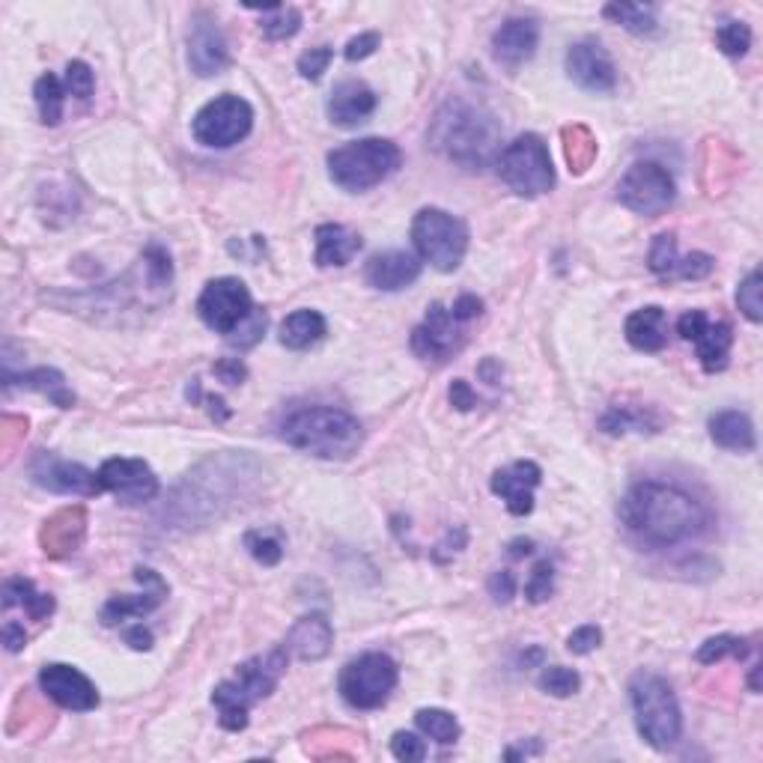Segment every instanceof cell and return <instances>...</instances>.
I'll use <instances>...</instances> for the list:
<instances>
[{
    "label": "cell",
    "mask_w": 763,
    "mask_h": 763,
    "mask_svg": "<svg viewBox=\"0 0 763 763\" xmlns=\"http://www.w3.org/2000/svg\"><path fill=\"white\" fill-rule=\"evenodd\" d=\"M263 477L265 466H260L254 456H209L176 487L168 510H164V520L182 525V528L221 520L224 513L242 508L244 499L254 496Z\"/></svg>",
    "instance_id": "cell-1"
},
{
    "label": "cell",
    "mask_w": 763,
    "mask_h": 763,
    "mask_svg": "<svg viewBox=\"0 0 763 763\" xmlns=\"http://www.w3.org/2000/svg\"><path fill=\"white\" fill-rule=\"evenodd\" d=\"M620 522L647 546H680L710 528V510L674 483L645 480L620 501Z\"/></svg>",
    "instance_id": "cell-2"
},
{
    "label": "cell",
    "mask_w": 763,
    "mask_h": 763,
    "mask_svg": "<svg viewBox=\"0 0 763 763\" xmlns=\"http://www.w3.org/2000/svg\"><path fill=\"white\" fill-rule=\"evenodd\" d=\"M430 144L447 161L463 168H487L499 159L501 126L487 107L471 105L466 99H451L430 126Z\"/></svg>",
    "instance_id": "cell-3"
},
{
    "label": "cell",
    "mask_w": 763,
    "mask_h": 763,
    "mask_svg": "<svg viewBox=\"0 0 763 763\" xmlns=\"http://www.w3.org/2000/svg\"><path fill=\"white\" fill-rule=\"evenodd\" d=\"M281 439L289 447L319 456V459H350L352 454H358L364 430H361L358 418H352L343 409L310 406V409L286 414V421L281 424Z\"/></svg>",
    "instance_id": "cell-4"
},
{
    "label": "cell",
    "mask_w": 763,
    "mask_h": 763,
    "mask_svg": "<svg viewBox=\"0 0 763 763\" xmlns=\"http://www.w3.org/2000/svg\"><path fill=\"white\" fill-rule=\"evenodd\" d=\"M286 647H277L265 657H254L236 668L234 680H224L213 692V704L218 707V721L224 731H244L248 710L254 701L269 698L277 690V680L286 671Z\"/></svg>",
    "instance_id": "cell-5"
},
{
    "label": "cell",
    "mask_w": 763,
    "mask_h": 763,
    "mask_svg": "<svg viewBox=\"0 0 763 763\" xmlns=\"http://www.w3.org/2000/svg\"><path fill=\"white\" fill-rule=\"evenodd\" d=\"M629 698L636 713V728L647 745L657 752L674 749L683 737V713H680L677 695L668 686L665 677L638 671L629 683Z\"/></svg>",
    "instance_id": "cell-6"
},
{
    "label": "cell",
    "mask_w": 763,
    "mask_h": 763,
    "mask_svg": "<svg viewBox=\"0 0 763 763\" xmlns=\"http://www.w3.org/2000/svg\"><path fill=\"white\" fill-rule=\"evenodd\" d=\"M403 152L394 140L364 138L329 152V176L343 191H371L397 173Z\"/></svg>",
    "instance_id": "cell-7"
},
{
    "label": "cell",
    "mask_w": 763,
    "mask_h": 763,
    "mask_svg": "<svg viewBox=\"0 0 763 763\" xmlns=\"http://www.w3.org/2000/svg\"><path fill=\"white\" fill-rule=\"evenodd\" d=\"M412 244L418 257L439 272H456L468 251V227L456 215L426 206L414 215Z\"/></svg>",
    "instance_id": "cell-8"
},
{
    "label": "cell",
    "mask_w": 763,
    "mask_h": 763,
    "mask_svg": "<svg viewBox=\"0 0 763 763\" xmlns=\"http://www.w3.org/2000/svg\"><path fill=\"white\" fill-rule=\"evenodd\" d=\"M499 176L522 197H540L555 185V168H551L549 147L540 135H520V138L501 149L496 159Z\"/></svg>",
    "instance_id": "cell-9"
},
{
    "label": "cell",
    "mask_w": 763,
    "mask_h": 763,
    "mask_svg": "<svg viewBox=\"0 0 763 763\" xmlns=\"http://www.w3.org/2000/svg\"><path fill=\"white\" fill-rule=\"evenodd\" d=\"M400 680V668L385 653H361L340 671V695L355 710H376L391 698Z\"/></svg>",
    "instance_id": "cell-10"
},
{
    "label": "cell",
    "mask_w": 763,
    "mask_h": 763,
    "mask_svg": "<svg viewBox=\"0 0 763 763\" xmlns=\"http://www.w3.org/2000/svg\"><path fill=\"white\" fill-rule=\"evenodd\" d=\"M251 126H254V107L234 93L215 95L213 102H206L191 119V132L197 144L213 149L234 147L248 138Z\"/></svg>",
    "instance_id": "cell-11"
},
{
    "label": "cell",
    "mask_w": 763,
    "mask_h": 763,
    "mask_svg": "<svg viewBox=\"0 0 763 763\" xmlns=\"http://www.w3.org/2000/svg\"><path fill=\"white\" fill-rule=\"evenodd\" d=\"M677 197L674 176L657 161H638L626 170L624 180L617 182V201L629 213L662 215Z\"/></svg>",
    "instance_id": "cell-12"
},
{
    "label": "cell",
    "mask_w": 763,
    "mask_h": 763,
    "mask_svg": "<svg viewBox=\"0 0 763 763\" xmlns=\"http://www.w3.org/2000/svg\"><path fill=\"white\" fill-rule=\"evenodd\" d=\"M254 298L239 277H215L203 286L201 298H197L201 319L224 338L234 334L244 319L254 314Z\"/></svg>",
    "instance_id": "cell-13"
},
{
    "label": "cell",
    "mask_w": 763,
    "mask_h": 763,
    "mask_svg": "<svg viewBox=\"0 0 763 763\" xmlns=\"http://www.w3.org/2000/svg\"><path fill=\"white\" fill-rule=\"evenodd\" d=\"M677 334L683 340L695 343L701 367L707 373H719L728 367V355H731L733 346V329L725 319L713 322L704 310H686L677 319Z\"/></svg>",
    "instance_id": "cell-14"
},
{
    "label": "cell",
    "mask_w": 763,
    "mask_h": 763,
    "mask_svg": "<svg viewBox=\"0 0 763 763\" xmlns=\"http://www.w3.org/2000/svg\"><path fill=\"white\" fill-rule=\"evenodd\" d=\"M95 475H99L102 492H114L126 504H140V501H152L159 496V477L144 459L114 456V459L102 463Z\"/></svg>",
    "instance_id": "cell-15"
},
{
    "label": "cell",
    "mask_w": 763,
    "mask_h": 763,
    "mask_svg": "<svg viewBox=\"0 0 763 763\" xmlns=\"http://www.w3.org/2000/svg\"><path fill=\"white\" fill-rule=\"evenodd\" d=\"M31 477L36 487L57 492V496H99V475L84 468L81 463H69L54 454H36L31 463Z\"/></svg>",
    "instance_id": "cell-16"
},
{
    "label": "cell",
    "mask_w": 763,
    "mask_h": 763,
    "mask_svg": "<svg viewBox=\"0 0 763 763\" xmlns=\"http://www.w3.org/2000/svg\"><path fill=\"white\" fill-rule=\"evenodd\" d=\"M463 322H456L454 314L445 308V305H430L426 310V319L412 331V352L418 358L424 361H435L442 364L447 361L454 352H459L463 346V331H459Z\"/></svg>",
    "instance_id": "cell-17"
},
{
    "label": "cell",
    "mask_w": 763,
    "mask_h": 763,
    "mask_svg": "<svg viewBox=\"0 0 763 763\" xmlns=\"http://www.w3.org/2000/svg\"><path fill=\"white\" fill-rule=\"evenodd\" d=\"M39 686L48 698L72 713H90L99 707V692L90 683L87 674H81L78 668L64 665V662H52L39 671Z\"/></svg>",
    "instance_id": "cell-18"
},
{
    "label": "cell",
    "mask_w": 763,
    "mask_h": 763,
    "mask_svg": "<svg viewBox=\"0 0 763 763\" xmlns=\"http://www.w3.org/2000/svg\"><path fill=\"white\" fill-rule=\"evenodd\" d=\"M567 75L582 90H591V93H612L617 84L615 64L596 39H582V43L570 45Z\"/></svg>",
    "instance_id": "cell-19"
},
{
    "label": "cell",
    "mask_w": 763,
    "mask_h": 763,
    "mask_svg": "<svg viewBox=\"0 0 763 763\" xmlns=\"http://www.w3.org/2000/svg\"><path fill=\"white\" fill-rule=\"evenodd\" d=\"M230 64V48L224 39L221 27L209 15H194L189 33V66L191 72L209 78V75L224 72V66Z\"/></svg>",
    "instance_id": "cell-20"
},
{
    "label": "cell",
    "mask_w": 763,
    "mask_h": 763,
    "mask_svg": "<svg viewBox=\"0 0 763 763\" xmlns=\"http://www.w3.org/2000/svg\"><path fill=\"white\" fill-rule=\"evenodd\" d=\"M543 471L537 463L531 459H520L508 468H499L492 475V492L504 501V508L513 513V516H528L534 510V489L540 487Z\"/></svg>",
    "instance_id": "cell-21"
},
{
    "label": "cell",
    "mask_w": 763,
    "mask_h": 763,
    "mask_svg": "<svg viewBox=\"0 0 763 763\" xmlns=\"http://www.w3.org/2000/svg\"><path fill=\"white\" fill-rule=\"evenodd\" d=\"M540 45V24L534 19H508L492 36V57L508 72H516L537 54Z\"/></svg>",
    "instance_id": "cell-22"
},
{
    "label": "cell",
    "mask_w": 763,
    "mask_h": 763,
    "mask_svg": "<svg viewBox=\"0 0 763 763\" xmlns=\"http://www.w3.org/2000/svg\"><path fill=\"white\" fill-rule=\"evenodd\" d=\"M135 579L144 584V594H128V596H114L107 600L105 608H102V624L105 626H117L126 624L132 617H147L149 612H156L164 596H168V584L161 579L159 572L147 570V567H138L135 570Z\"/></svg>",
    "instance_id": "cell-23"
},
{
    "label": "cell",
    "mask_w": 763,
    "mask_h": 763,
    "mask_svg": "<svg viewBox=\"0 0 763 763\" xmlns=\"http://www.w3.org/2000/svg\"><path fill=\"white\" fill-rule=\"evenodd\" d=\"M87 537V510L81 504L64 508L45 520L39 531V546L48 558H69L72 551L81 549Z\"/></svg>",
    "instance_id": "cell-24"
},
{
    "label": "cell",
    "mask_w": 763,
    "mask_h": 763,
    "mask_svg": "<svg viewBox=\"0 0 763 763\" xmlns=\"http://www.w3.org/2000/svg\"><path fill=\"white\" fill-rule=\"evenodd\" d=\"M331 645H334V629H331V620L322 612H314V615L298 617L293 629L286 633V653H293L301 662H319L331 653Z\"/></svg>",
    "instance_id": "cell-25"
},
{
    "label": "cell",
    "mask_w": 763,
    "mask_h": 763,
    "mask_svg": "<svg viewBox=\"0 0 763 763\" xmlns=\"http://www.w3.org/2000/svg\"><path fill=\"white\" fill-rule=\"evenodd\" d=\"M364 277L373 289L382 293H397L414 284L421 277V260L406 251H385V254L371 257V263L364 269Z\"/></svg>",
    "instance_id": "cell-26"
},
{
    "label": "cell",
    "mask_w": 763,
    "mask_h": 763,
    "mask_svg": "<svg viewBox=\"0 0 763 763\" xmlns=\"http://www.w3.org/2000/svg\"><path fill=\"white\" fill-rule=\"evenodd\" d=\"M376 111V93L364 81H340L329 95V117L334 126L352 128Z\"/></svg>",
    "instance_id": "cell-27"
},
{
    "label": "cell",
    "mask_w": 763,
    "mask_h": 763,
    "mask_svg": "<svg viewBox=\"0 0 763 763\" xmlns=\"http://www.w3.org/2000/svg\"><path fill=\"white\" fill-rule=\"evenodd\" d=\"M624 334L629 346L638 352H662L668 346V317L665 310L650 305L626 317Z\"/></svg>",
    "instance_id": "cell-28"
},
{
    "label": "cell",
    "mask_w": 763,
    "mask_h": 763,
    "mask_svg": "<svg viewBox=\"0 0 763 763\" xmlns=\"http://www.w3.org/2000/svg\"><path fill=\"white\" fill-rule=\"evenodd\" d=\"M361 236L352 234L343 224H319L317 227V265L331 269V265H346L355 260L361 251Z\"/></svg>",
    "instance_id": "cell-29"
},
{
    "label": "cell",
    "mask_w": 763,
    "mask_h": 763,
    "mask_svg": "<svg viewBox=\"0 0 763 763\" xmlns=\"http://www.w3.org/2000/svg\"><path fill=\"white\" fill-rule=\"evenodd\" d=\"M710 439L725 451H737V454H752L758 447L754 439V424L749 421V414L742 412H719L710 418Z\"/></svg>",
    "instance_id": "cell-30"
},
{
    "label": "cell",
    "mask_w": 763,
    "mask_h": 763,
    "mask_svg": "<svg viewBox=\"0 0 763 763\" xmlns=\"http://www.w3.org/2000/svg\"><path fill=\"white\" fill-rule=\"evenodd\" d=\"M329 322L319 310H296L281 322V343L286 350H310L314 343L326 338Z\"/></svg>",
    "instance_id": "cell-31"
},
{
    "label": "cell",
    "mask_w": 763,
    "mask_h": 763,
    "mask_svg": "<svg viewBox=\"0 0 763 763\" xmlns=\"http://www.w3.org/2000/svg\"><path fill=\"white\" fill-rule=\"evenodd\" d=\"M7 385H22V388H31V391H39V394H48L52 397L54 406H60V409H72L75 397L72 391L66 388L64 376L57 371H52V367H39V371H31V373H22V376H12V373H7Z\"/></svg>",
    "instance_id": "cell-32"
},
{
    "label": "cell",
    "mask_w": 763,
    "mask_h": 763,
    "mask_svg": "<svg viewBox=\"0 0 763 763\" xmlns=\"http://www.w3.org/2000/svg\"><path fill=\"white\" fill-rule=\"evenodd\" d=\"M22 605L33 620H45L54 612V596L33 588L31 579H10L3 584V608Z\"/></svg>",
    "instance_id": "cell-33"
},
{
    "label": "cell",
    "mask_w": 763,
    "mask_h": 763,
    "mask_svg": "<svg viewBox=\"0 0 763 763\" xmlns=\"http://www.w3.org/2000/svg\"><path fill=\"white\" fill-rule=\"evenodd\" d=\"M561 138H563V159H567L572 173H584V170L594 164L600 147H596V138L591 128L582 126V123H572V126L563 128Z\"/></svg>",
    "instance_id": "cell-34"
},
{
    "label": "cell",
    "mask_w": 763,
    "mask_h": 763,
    "mask_svg": "<svg viewBox=\"0 0 763 763\" xmlns=\"http://www.w3.org/2000/svg\"><path fill=\"white\" fill-rule=\"evenodd\" d=\"M603 15L608 22L620 24L624 31L636 33V36H650L659 27L657 12H653V7H645V3H608Z\"/></svg>",
    "instance_id": "cell-35"
},
{
    "label": "cell",
    "mask_w": 763,
    "mask_h": 763,
    "mask_svg": "<svg viewBox=\"0 0 763 763\" xmlns=\"http://www.w3.org/2000/svg\"><path fill=\"white\" fill-rule=\"evenodd\" d=\"M605 433L620 435L636 430V433H657L659 430V418L653 412H645V409H636V406H615L603 414L600 421Z\"/></svg>",
    "instance_id": "cell-36"
},
{
    "label": "cell",
    "mask_w": 763,
    "mask_h": 763,
    "mask_svg": "<svg viewBox=\"0 0 763 763\" xmlns=\"http://www.w3.org/2000/svg\"><path fill=\"white\" fill-rule=\"evenodd\" d=\"M33 95H36V107H39V117H43L45 126H57L64 119V99L66 87L60 84V78L52 72H45L36 87H33Z\"/></svg>",
    "instance_id": "cell-37"
},
{
    "label": "cell",
    "mask_w": 763,
    "mask_h": 763,
    "mask_svg": "<svg viewBox=\"0 0 763 763\" xmlns=\"http://www.w3.org/2000/svg\"><path fill=\"white\" fill-rule=\"evenodd\" d=\"M414 721L418 728L430 737V740L442 742V745H451V742L459 740V721H456L454 713L439 710V707H424V710L414 713Z\"/></svg>",
    "instance_id": "cell-38"
},
{
    "label": "cell",
    "mask_w": 763,
    "mask_h": 763,
    "mask_svg": "<svg viewBox=\"0 0 763 763\" xmlns=\"http://www.w3.org/2000/svg\"><path fill=\"white\" fill-rule=\"evenodd\" d=\"M725 657L745 659L749 657V641L740 636H716L707 638L698 650L701 665H716V662H721Z\"/></svg>",
    "instance_id": "cell-39"
},
{
    "label": "cell",
    "mask_w": 763,
    "mask_h": 763,
    "mask_svg": "<svg viewBox=\"0 0 763 763\" xmlns=\"http://www.w3.org/2000/svg\"><path fill=\"white\" fill-rule=\"evenodd\" d=\"M540 690L546 692V695H551V698H570V695H576L579 692V686H582V677H579V671H572V668H563V665H546L540 671Z\"/></svg>",
    "instance_id": "cell-40"
},
{
    "label": "cell",
    "mask_w": 763,
    "mask_h": 763,
    "mask_svg": "<svg viewBox=\"0 0 763 763\" xmlns=\"http://www.w3.org/2000/svg\"><path fill=\"white\" fill-rule=\"evenodd\" d=\"M677 239L671 234H659L650 244V257H647V265L650 272L659 277H674V269H677Z\"/></svg>",
    "instance_id": "cell-41"
},
{
    "label": "cell",
    "mask_w": 763,
    "mask_h": 763,
    "mask_svg": "<svg viewBox=\"0 0 763 763\" xmlns=\"http://www.w3.org/2000/svg\"><path fill=\"white\" fill-rule=\"evenodd\" d=\"M737 308L742 310V317L749 322H761L763 319V275L758 269L737 289Z\"/></svg>",
    "instance_id": "cell-42"
},
{
    "label": "cell",
    "mask_w": 763,
    "mask_h": 763,
    "mask_svg": "<svg viewBox=\"0 0 763 763\" xmlns=\"http://www.w3.org/2000/svg\"><path fill=\"white\" fill-rule=\"evenodd\" d=\"M716 45L721 48V54L728 57H742V54L752 48V31L745 22H725L716 31Z\"/></svg>",
    "instance_id": "cell-43"
},
{
    "label": "cell",
    "mask_w": 763,
    "mask_h": 763,
    "mask_svg": "<svg viewBox=\"0 0 763 763\" xmlns=\"http://www.w3.org/2000/svg\"><path fill=\"white\" fill-rule=\"evenodd\" d=\"M244 549L251 551V558L263 567H275L284 558V546L277 537H269V534H260V531H248L244 534Z\"/></svg>",
    "instance_id": "cell-44"
},
{
    "label": "cell",
    "mask_w": 763,
    "mask_h": 763,
    "mask_svg": "<svg viewBox=\"0 0 763 763\" xmlns=\"http://www.w3.org/2000/svg\"><path fill=\"white\" fill-rule=\"evenodd\" d=\"M298 31H301V12L296 7H281L272 19H263V33L275 43L296 36Z\"/></svg>",
    "instance_id": "cell-45"
},
{
    "label": "cell",
    "mask_w": 763,
    "mask_h": 763,
    "mask_svg": "<svg viewBox=\"0 0 763 763\" xmlns=\"http://www.w3.org/2000/svg\"><path fill=\"white\" fill-rule=\"evenodd\" d=\"M265 326H269V317H265L260 308H254V314L244 319L242 326H239L234 334H227V343H230V346H236V350H251L254 343H260V340H263Z\"/></svg>",
    "instance_id": "cell-46"
},
{
    "label": "cell",
    "mask_w": 763,
    "mask_h": 763,
    "mask_svg": "<svg viewBox=\"0 0 763 763\" xmlns=\"http://www.w3.org/2000/svg\"><path fill=\"white\" fill-rule=\"evenodd\" d=\"M551 594H555V567L549 561H540L531 570V579L525 584V596H528V603L540 605L546 600H551Z\"/></svg>",
    "instance_id": "cell-47"
},
{
    "label": "cell",
    "mask_w": 763,
    "mask_h": 763,
    "mask_svg": "<svg viewBox=\"0 0 763 763\" xmlns=\"http://www.w3.org/2000/svg\"><path fill=\"white\" fill-rule=\"evenodd\" d=\"M66 93H72L75 99H81V102H87L90 95H93V87H95V75L93 69L84 64V60H72V64L66 66Z\"/></svg>",
    "instance_id": "cell-48"
},
{
    "label": "cell",
    "mask_w": 763,
    "mask_h": 763,
    "mask_svg": "<svg viewBox=\"0 0 763 763\" xmlns=\"http://www.w3.org/2000/svg\"><path fill=\"white\" fill-rule=\"evenodd\" d=\"M331 57H334V52H331L329 45L310 48V52H305L298 57V75H301L305 81H319L322 72H329Z\"/></svg>",
    "instance_id": "cell-49"
},
{
    "label": "cell",
    "mask_w": 763,
    "mask_h": 763,
    "mask_svg": "<svg viewBox=\"0 0 763 763\" xmlns=\"http://www.w3.org/2000/svg\"><path fill=\"white\" fill-rule=\"evenodd\" d=\"M391 752L397 761L403 763H418L426 758V742L418 737V733H406V731H397L391 740Z\"/></svg>",
    "instance_id": "cell-50"
},
{
    "label": "cell",
    "mask_w": 763,
    "mask_h": 763,
    "mask_svg": "<svg viewBox=\"0 0 763 763\" xmlns=\"http://www.w3.org/2000/svg\"><path fill=\"white\" fill-rule=\"evenodd\" d=\"M600 645H603V629L594 624L579 626V629L570 633V638H567V650L576 653V657H588V653H594Z\"/></svg>",
    "instance_id": "cell-51"
},
{
    "label": "cell",
    "mask_w": 763,
    "mask_h": 763,
    "mask_svg": "<svg viewBox=\"0 0 763 763\" xmlns=\"http://www.w3.org/2000/svg\"><path fill=\"white\" fill-rule=\"evenodd\" d=\"M713 272V257L704 254V251H695L690 257H680L677 269H674V277H683V281H704V277Z\"/></svg>",
    "instance_id": "cell-52"
},
{
    "label": "cell",
    "mask_w": 763,
    "mask_h": 763,
    "mask_svg": "<svg viewBox=\"0 0 763 763\" xmlns=\"http://www.w3.org/2000/svg\"><path fill=\"white\" fill-rule=\"evenodd\" d=\"M382 45V36L379 33H358V36H352L350 43H346V48H343V57L350 60V64H358V60H367L371 54H376V48Z\"/></svg>",
    "instance_id": "cell-53"
},
{
    "label": "cell",
    "mask_w": 763,
    "mask_h": 763,
    "mask_svg": "<svg viewBox=\"0 0 763 763\" xmlns=\"http://www.w3.org/2000/svg\"><path fill=\"white\" fill-rule=\"evenodd\" d=\"M489 596L496 600V603L508 605L513 596H516V576L510 570H499L489 576Z\"/></svg>",
    "instance_id": "cell-54"
},
{
    "label": "cell",
    "mask_w": 763,
    "mask_h": 763,
    "mask_svg": "<svg viewBox=\"0 0 763 763\" xmlns=\"http://www.w3.org/2000/svg\"><path fill=\"white\" fill-rule=\"evenodd\" d=\"M451 314H454L456 322H471V319H477L480 314H483V301H480L477 296H459L454 301Z\"/></svg>",
    "instance_id": "cell-55"
},
{
    "label": "cell",
    "mask_w": 763,
    "mask_h": 763,
    "mask_svg": "<svg viewBox=\"0 0 763 763\" xmlns=\"http://www.w3.org/2000/svg\"><path fill=\"white\" fill-rule=\"evenodd\" d=\"M451 403L459 409V412H471L477 406V394L471 391V385L466 379H456L451 385Z\"/></svg>",
    "instance_id": "cell-56"
},
{
    "label": "cell",
    "mask_w": 763,
    "mask_h": 763,
    "mask_svg": "<svg viewBox=\"0 0 763 763\" xmlns=\"http://www.w3.org/2000/svg\"><path fill=\"white\" fill-rule=\"evenodd\" d=\"M215 376L224 382V385H242L244 379V364L236 358H224L215 364Z\"/></svg>",
    "instance_id": "cell-57"
},
{
    "label": "cell",
    "mask_w": 763,
    "mask_h": 763,
    "mask_svg": "<svg viewBox=\"0 0 763 763\" xmlns=\"http://www.w3.org/2000/svg\"><path fill=\"white\" fill-rule=\"evenodd\" d=\"M123 638H126V645L135 647V650H149V647H152V633H149L144 624H135L132 629H126Z\"/></svg>",
    "instance_id": "cell-58"
},
{
    "label": "cell",
    "mask_w": 763,
    "mask_h": 763,
    "mask_svg": "<svg viewBox=\"0 0 763 763\" xmlns=\"http://www.w3.org/2000/svg\"><path fill=\"white\" fill-rule=\"evenodd\" d=\"M3 645H7V650H10V653H19V650L27 645V633H24V626L12 624V620L3 626Z\"/></svg>",
    "instance_id": "cell-59"
},
{
    "label": "cell",
    "mask_w": 763,
    "mask_h": 763,
    "mask_svg": "<svg viewBox=\"0 0 763 763\" xmlns=\"http://www.w3.org/2000/svg\"><path fill=\"white\" fill-rule=\"evenodd\" d=\"M534 551V543L531 540H513L510 543V558H525Z\"/></svg>",
    "instance_id": "cell-60"
},
{
    "label": "cell",
    "mask_w": 763,
    "mask_h": 763,
    "mask_svg": "<svg viewBox=\"0 0 763 763\" xmlns=\"http://www.w3.org/2000/svg\"><path fill=\"white\" fill-rule=\"evenodd\" d=\"M749 690L761 692V665L752 668V677H749Z\"/></svg>",
    "instance_id": "cell-61"
}]
</instances>
